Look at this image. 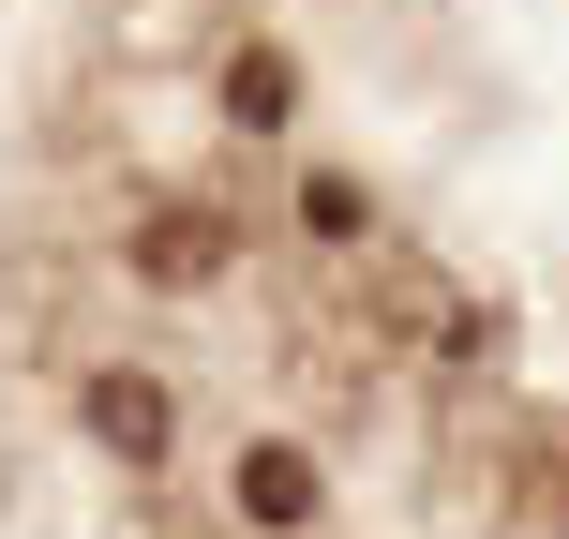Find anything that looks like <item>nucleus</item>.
Wrapping results in <instances>:
<instances>
[{"mask_svg": "<svg viewBox=\"0 0 569 539\" xmlns=\"http://www.w3.org/2000/svg\"><path fill=\"white\" fill-rule=\"evenodd\" d=\"M375 330H390L405 360H450V375H480V360H495V315L465 300L450 270H420V256H390V270H375Z\"/></svg>", "mask_w": 569, "mask_h": 539, "instance_id": "nucleus-1", "label": "nucleus"}, {"mask_svg": "<svg viewBox=\"0 0 569 539\" xmlns=\"http://www.w3.org/2000/svg\"><path fill=\"white\" fill-rule=\"evenodd\" d=\"M136 285H226V256H240V210H210V196H166V210H136Z\"/></svg>", "mask_w": 569, "mask_h": 539, "instance_id": "nucleus-2", "label": "nucleus"}, {"mask_svg": "<svg viewBox=\"0 0 569 539\" xmlns=\"http://www.w3.org/2000/svg\"><path fill=\"white\" fill-rule=\"evenodd\" d=\"M76 420L106 435L120 465H166V450H180V405H166V375H90V390H76Z\"/></svg>", "mask_w": 569, "mask_h": 539, "instance_id": "nucleus-3", "label": "nucleus"}, {"mask_svg": "<svg viewBox=\"0 0 569 539\" xmlns=\"http://www.w3.org/2000/svg\"><path fill=\"white\" fill-rule=\"evenodd\" d=\"M240 510H256V525H315V450H284V435H270V450L240 465Z\"/></svg>", "mask_w": 569, "mask_h": 539, "instance_id": "nucleus-4", "label": "nucleus"}, {"mask_svg": "<svg viewBox=\"0 0 569 539\" xmlns=\"http://www.w3.org/2000/svg\"><path fill=\"white\" fill-rule=\"evenodd\" d=\"M284 106H300V60H284V46H240V60H226V120H256V136H270Z\"/></svg>", "mask_w": 569, "mask_h": 539, "instance_id": "nucleus-5", "label": "nucleus"}, {"mask_svg": "<svg viewBox=\"0 0 569 539\" xmlns=\"http://www.w3.org/2000/svg\"><path fill=\"white\" fill-rule=\"evenodd\" d=\"M510 495H525V510H540V525H569V435H525Z\"/></svg>", "mask_w": 569, "mask_h": 539, "instance_id": "nucleus-6", "label": "nucleus"}, {"mask_svg": "<svg viewBox=\"0 0 569 539\" xmlns=\"http://www.w3.org/2000/svg\"><path fill=\"white\" fill-rule=\"evenodd\" d=\"M300 226L315 240H375V196H360V180H300Z\"/></svg>", "mask_w": 569, "mask_h": 539, "instance_id": "nucleus-7", "label": "nucleus"}]
</instances>
